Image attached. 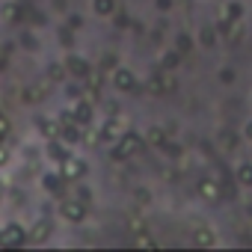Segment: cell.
Here are the masks:
<instances>
[{
	"mask_svg": "<svg viewBox=\"0 0 252 252\" xmlns=\"http://www.w3.org/2000/svg\"><path fill=\"white\" fill-rule=\"evenodd\" d=\"M83 172H86V163L83 160H77V158H65L63 160V178L65 181H77Z\"/></svg>",
	"mask_w": 252,
	"mask_h": 252,
	"instance_id": "cell-6",
	"label": "cell"
},
{
	"mask_svg": "<svg viewBox=\"0 0 252 252\" xmlns=\"http://www.w3.org/2000/svg\"><path fill=\"white\" fill-rule=\"evenodd\" d=\"M101 65H104V68H113V65H116V57H113V54H104V63H101Z\"/></svg>",
	"mask_w": 252,
	"mask_h": 252,
	"instance_id": "cell-27",
	"label": "cell"
},
{
	"mask_svg": "<svg viewBox=\"0 0 252 252\" xmlns=\"http://www.w3.org/2000/svg\"><path fill=\"white\" fill-rule=\"evenodd\" d=\"M27 240H30V234L21 222H9L6 228H0V246H24Z\"/></svg>",
	"mask_w": 252,
	"mask_h": 252,
	"instance_id": "cell-2",
	"label": "cell"
},
{
	"mask_svg": "<svg viewBox=\"0 0 252 252\" xmlns=\"http://www.w3.org/2000/svg\"><path fill=\"white\" fill-rule=\"evenodd\" d=\"M92 9H95V15H113L116 12V0H92Z\"/></svg>",
	"mask_w": 252,
	"mask_h": 252,
	"instance_id": "cell-13",
	"label": "cell"
},
{
	"mask_svg": "<svg viewBox=\"0 0 252 252\" xmlns=\"http://www.w3.org/2000/svg\"><path fill=\"white\" fill-rule=\"evenodd\" d=\"M178 60H181V54H178V51H169V54H163L160 68H175V65H178Z\"/></svg>",
	"mask_w": 252,
	"mask_h": 252,
	"instance_id": "cell-18",
	"label": "cell"
},
{
	"mask_svg": "<svg viewBox=\"0 0 252 252\" xmlns=\"http://www.w3.org/2000/svg\"><path fill=\"white\" fill-rule=\"evenodd\" d=\"M3 18H6V21H15V18H18V6H15V3L3 6Z\"/></svg>",
	"mask_w": 252,
	"mask_h": 252,
	"instance_id": "cell-23",
	"label": "cell"
},
{
	"mask_svg": "<svg viewBox=\"0 0 252 252\" xmlns=\"http://www.w3.org/2000/svg\"><path fill=\"white\" fill-rule=\"evenodd\" d=\"M199 196L202 199H208V202H220V181H214V178H202L199 181Z\"/></svg>",
	"mask_w": 252,
	"mask_h": 252,
	"instance_id": "cell-8",
	"label": "cell"
},
{
	"mask_svg": "<svg viewBox=\"0 0 252 252\" xmlns=\"http://www.w3.org/2000/svg\"><path fill=\"white\" fill-rule=\"evenodd\" d=\"M214 42H217L214 27H202V45H205V48H214Z\"/></svg>",
	"mask_w": 252,
	"mask_h": 252,
	"instance_id": "cell-19",
	"label": "cell"
},
{
	"mask_svg": "<svg viewBox=\"0 0 252 252\" xmlns=\"http://www.w3.org/2000/svg\"><path fill=\"white\" fill-rule=\"evenodd\" d=\"M63 181H65L63 175H54V172H48V175L42 178V187H45L48 193H60V190H63Z\"/></svg>",
	"mask_w": 252,
	"mask_h": 252,
	"instance_id": "cell-12",
	"label": "cell"
},
{
	"mask_svg": "<svg viewBox=\"0 0 252 252\" xmlns=\"http://www.w3.org/2000/svg\"><path fill=\"white\" fill-rule=\"evenodd\" d=\"M193 243H196V246H214V243H217V234H214L211 228H196Z\"/></svg>",
	"mask_w": 252,
	"mask_h": 252,
	"instance_id": "cell-10",
	"label": "cell"
},
{
	"mask_svg": "<svg viewBox=\"0 0 252 252\" xmlns=\"http://www.w3.org/2000/svg\"><path fill=\"white\" fill-rule=\"evenodd\" d=\"M146 137H149V143H152V146H158V149H163V146L169 143V137H166V131H163V128H149V134H146Z\"/></svg>",
	"mask_w": 252,
	"mask_h": 252,
	"instance_id": "cell-14",
	"label": "cell"
},
{
	"mask_svg": "<svg viewBox=\"0 0 252 252\" xmlns=\"http://www.w3.org/2000/svg\"><path fill=\"white\" fill-rule=\"evenodd\" d=\"M65 71H68V74H74V77H89V71H92V68H89V63H86L83 57H74V54H71V57L65 60Z\"/></svg>",
	"mask_w": 252,
	"mask_h": 252,
	"instance_id": "cell-7",
	"label": "cell"
},
{
	"mask_svg": "<svg viewBox=\"0 0 252 252\" xmlns=\"http://www.w3.org/2000/svg\"><path fill=\"white\" fill-rule=\"evenodd\" d=\"M113 86H116L119 92H134V89H137L134 71H128V68H116V71H113Z\"/></svg>",
	"mask_w": 252,
	"mask_h": 252,
	"instance_id": "cell-4",
	"label": "cell"
},
{
	"mask_svg": "<svg viewBox=\"0 0 252 252\" xmlns=\"http://www.w3.org/2000/svg\"><path fill=\"white\" fill-rule=\"evenodd\" d=\"M190 48H193V39L181 33V36H178V42H175V51H178V54H187Z\"/></svg>",
	"mask_w": 252,
	"mask_h": 252,
	"instance_id": "cell-20",
	"label": "cell"
},
{
	"mask_svg": "<svg viewBox=\"0 0 252 252\" xmlns=\"http://www.w3.org/2000/svg\"><path fill=\"white\" fill-rule=\"evenodd\" d=\"M51 155H54V160H65V152L60 146H51Z\"/></svg>",
	"mask_w": 252,
	"mask_h": 252,
	"instance_id": "cell-25",
	"label": "cell"
},
{
	"mask_svg": "<svg viewBox=\"0 0 252 252\" xmlns=\"http://www.w3.org/2000/svg\"><path fill=\"white\" fill-rule=\"evenodd\" d=\"M60 214H63L68 222H80V220L86 217V205L71 199V202H63V205H60Z\"/></svg>",
	"mask_w": 252,
	"mask_h": 252,
	"instance_id": "cell-5",
	"label": "cell"
},
{
	"mask_svg": "<svg viewBox=\"0 0 252 252\" xmlns=\"http://www.w3.org/2000/svg\"><path fill=\"white\" fill-rule=\"evenodd\" d=\"M243 137H246V140H252V122H246V128H243Z\"/></svg>",
	"mask_w": 252,
	"mask_h": 252,
	"instance_id": "cell-30",
	"label": "cell"
},
{
	"mask_svg": "<svg viewBox=\"0 0 252 252\" xmlns=\"http://www.w3.org/2000/svg\"><path fill=\"white\" fill-rule=\"evenodd\" d=\"M42 131H45V137H51V140H54V137H60V128H57L54 122H45V125H42Z\"/></svg>",
	"mask_w": 252,
	"mask_h": 252,
	"instance_id": "cell-22",
	"label": "cell"
},
{
	"mask_svg": "<svg viewBox=\"0 0 252 252\" xmlns=\"http://www.w3.org/2000/svg\"><path fill=\"white\" fill-rule=\"evenodd\" d=\"M48 74H51V80H63L65 65H60V63H57V65H51V68H48Z\"/></svg>",
	"mask_w": 252,
	"mask_h": 252,
	"instance_id": "cell-21",
	"label": "cell"
},
{
	"mask_svg": "<svg viewBox=\"0 0 252 252\" xmlns=\"http://www.w3.org/2000/svg\"><path fill=\"white\" fill-rule=\"evenodd\" d=\"M220 80H222V83H231V80H234V71H228V68H225V71L220 74Z\"/></svg>",
	"mask_w": 252,
	"mask_h": 252,
	"instance_id": "cell-28",
	"label": "cell"
},
{
	"mask_svg": "<svg viewBox=\"0 0 252 252\" xmlns=\"http://www.w3.org/2000/svg\"><path fill=\"white\" fill-rule=\"evenodd\" d=\"M119 134H122V131H119V122H116V119H110L104 128H101V137H104V140H119Z\"/></svg>",
	"mask_w": 252,
	"mask_h": 252,
	"instance_id": "cell-16",
	"label": "cell"
},
{
	"mask_svg": "<svg viewBox=\"0 0 252 252\" xmlns=\"http://www.w3.org/2000/svg\"><path fill=\"white\" fill-rule=\"evenodd\" d=\"M137 246H155V240H152L149 234H140V237H137Z\"/></svg>",
	"mask_w": 252,
	"mask_h": 252,
	"instance_id": "cell-26",
	"label": "cell"
},
{
	"mask_svg": "<svg viewBox=\"0 0 252 252\" xmlns=\"http://www.w3.org/2000/svg\"><path fill=\"white\" fill-rule=\"evenodd\" d=\"M60 137H63V143H80V122L74 116H68V113L60 116Z\"/></svg>",
	"mask_w": 252,
	"mask_h": 252,
	"instance_id": "cell-3",
	"label": "cell"
},
{
	"mask_svg": "<svg viewBox=\"0 0 252 252\" xmlns=\"http://www.w3.org/2000/svg\"><path fill=\"white\" fill-rule=\"evenodd\" d=\"M27 234H30V240L42 243L45 237H51V222H48V220H39V222L33 225V231H27Z\"/></svg>",
	"mask_w": 252,
	"mask_h": 252,
	"instance_id": "cell-9",
	"label": "cell"
},
{
	"mask_svg": "<svg viewBox=\"0 0 252 252\" xmlns=\"http://www.w3.org/2000/svg\"><path fill=\"white\" fill-rule=\"evenodd\" d=\"M3 163H6V152H3V149H0V166H3Z\"/></svg>",
	"mask_w": 252,
	"mask_h": 252,
	"instance_id": "cell-32",
	"label": "cell"
},
{
	"mask_svg": "<svg viewBox=\"0 0 252 252\" xmlns=\"http://www.w3.org/2000/svg\"><path fill=\"white\" fill-rule=\"evenodd\" d=\"M65 95H68V98H80V89H77V86H65Z\"/></svg>",
	"mask_w": 252,
	"mask_h": 252,
	"instance_id": "cell-29",
	"label": "cell"
},
{
	"mask_svg": "<svg viewBox=\"0 0 252 252\" xmlns=\"http://www.w3.org/2000/svg\"><path fill=\"white\" fill-rule=\"evenodd\" d=\"M240 15H243V6H240V3H228V6H225V18H228V21H234V24H237V21H240Z\"/></svg>",
	"mask_w": 252,
	"mask_h": 252,
	"instance_id": "cell-17",
	"label": "cell"
},
{
	"mask_svg": "<svg viewBox=\"0 0 252 252\" xmlns=\"http://www.w3.org/2000/svg\"><path fill=\"white\" fill-rule=\"evenodd\" d=\"M237 181L243 187H252V163H240L237 166Z\"/></svg>",
	"mask_w": 252,
	"mask_h": 252,
	"instance_id": "cell-15",
	"label": "cell"
},
{
	"mask_svg": "<svg viewBox=\"0 0 252 252\" xmlns=\"http://www.w3.org/2000/svg\"><path fill=\"white\" fill-rule=\"evenodd\" d=\"M137 152H143V134H137V131H125V134H119V140H116L113 160H128V158H134Z\"/></svg>",
	"mask_w": 252,
	"mask_h": 252,
	"instance_id": "cell-1",
	"label": "cell"
},
{
	"mask_svg": "<svg viewBox=\"0 0 252 252\" xmlns=\"http://www.w3.org/2000/svg\"><path fill=\"white\" fill-rule=\"evenodd\" d=\"M71 116H74V119H77L80 125H89V122H92V107H89L86 101H80V104H77V107L71 110Z\"/></svg>",
	"mask_w": 252,
	"mask_h": 252,
	"instance_id": "cell-11",
	"label": "cell"
},
{
	"mask_svg": "<svg viewBox=\"0 0 252 252\" xmlns=\"http://www.w3.org/2000/svg\"><path fill=\"white\" fill-rule=\"evenodd\" d=\"M6 134H9V119H6V116H0V140H3Z\"/></svg>",
	"mask_w": 252,
	"mask_h": 252,
	"instance_id": "cell-24",
	"label": "cell"
},
{
	"mask_svg": "<svg viewBox=\"0 0 252 252\" xmlns=\"http://www.w3.org/2000/svg\"><path fill=\"white\" fill-rule=\"evenodd\" d=\"M172 6V0H158V9H169Z\"/></svg>",
	"mask_w": 252,
	"mask_h": 252,
	"instance_id": "cell-31",
	"label": "cell"
}]
</instances>
